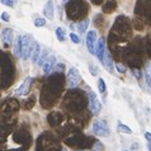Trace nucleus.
Listing matches in <instances>:
<instances>
[{
  "label": "nucleus",
  "mask_w": 151,
  "mask_h": 151,
  "mask_svg": "<svg viewBox=\"0 0 151 151\" xmlns=\"http://www.w3.org/2000/svg\"><path fill=\"white\" fill-rule=\"evenodd\" d=\"M131 38V24L126 17L121 15L116 19L114 24L108 35V45L117 57H121L123 50L127 47V42Z\"/></svg>",
  "instance_id": "1"
},
{
  "label": "nucleus",
  "mask_w": 151,
  "mask_h": 151,
  "mask_svg": "<svg viewBox=\"0 0 151 151\" xmlns=\"http://www.w3.org/2000/svg\"><path fill=\"white\" fill-rule=\"evenodd\" d=\"M64 85L65 79L62 73H55L45 81L40 95V103L45 109L53 107L58 102L62 91H64Z\"/></svg>",
  "instance_id": "2"
},
{
  "label": "nucleus",
  "mask_w": 151,
  "mask_h": 151,
  "mask_svg": "<svg viewBox=\"0 0 151 151\" xmlns=\"http://www.w3.org/2000/svg\"><path fill=\"white\" fill-rule=\"evenodd\" d=\"M88 107V96L83 90H78L76 88L70 90L62 100V111L68 113H83Z\"/></svg>",
  "instance_id": "3"
},
{
  "label": "nucleus",
  "mask_w": 151,
  "mask_h": 151,
  "mask_svg": "<svg viewBox=\"0 0 151 151\" xmlns=\"http://www.w3.org/2000/svg\"><path fill=\"white\" fill-rule=\"evenodd\" d=\"M0 64H1V89H8L14 81L15 69L12 57L5 51H1L0 55Z\"/></svg>",
  "instance_id": "4"
},
{
  "label": "nucleus",
  "mask_w": 151,
  "mask_h": 151,
  "mask_svg": "<svg viewBox=\"0 0 151 151\" xmlns=\"http://www.w3.org/2000/svg\"><path fill=\"white\" fill-rule=\"evenodd\" d=\"M89 5L85 0H70L66 3V15L68 18L75 22H80L88 14Z\"/></svg>",
  "instance_id": "5"
},
{
  "label": "nucleus",
  "mask_w": 151,
  "mask_h": 151,
  "mask_svg": "<svg viewBox=\"0 0 151 151\" xmlns=\"http://www.w3.org/2000/svg\"><path fill=\"white\" fill-rule=\"evenodd\" d=\"M36 151H61V145L55 135L43 132L37 140Z\"/></svg>",
  "instance_id": "6"
},
{
  "label": "nucleus",
  "mask_w": 151,
  "mask_h": 151,
  "mask_svg": "<svg viewBox=\"0 0 151 151\" xmlns=\"http://www.w3.org/2000/svg\"><path fill=\"white\" fill-rule=\"evenodd\" d=\"M65 141L69 146H71V147H79V149H86V147H90V146H93L95 144L93 137L85 136V135H83L81 132L73 133V135L66 138Z\"/></svg>",
  "instance_id": "7"
},
{
  "label": "nucleus",
  "mask_w": 151,
  "mask_h": 151,
  "mask_svg": "<svg viewBox=\"0 0 151 151\" xmlns=\"http://www.w3.org/2000/svg\"><path fill=\"white\" fill-rule=\"evenodd\" d=\"M135 14L142 22L151 26V0H138L135 6Z\"/></svg>",
  "instance_id": "8"
},
{
  "label": "nucleus",
  "mask_w": 151,
  "mask_h": 151,
  "mask_svg": "<svg viewBox=\"0 0 151 151\" xmlns=\"http://www.w3.org/2000/svg\"><path fill=\"white\" fill-rule=\"evenodd\" d=\"M35 43L36 42L32 41V36L29 35H24L22 36V48H23V60H28L32 56L33 48H35Z\"/></svg>",
  "instance_id": "9"
},
{
  "label": "nucleus",
  "mask_w": 151,
  "mask_h": 151,
  "mask_svg": "<svg viewBox=\"0 0 151 151\" xmlns=\"http://www.w3.org/2000/svg\"><path fill=\"white\" fill-rule=\"evenodd\" d=\"M93 132L99 137H108L109 136V127L104 119H96L93 123Z\"/></svg>",
  "instance_id": "10"
},
{
  "label": "nucleus",
  "mask_w": 151,
  "mask_h": 151,
  "mask_svg": "<svg viewBox=\"0 0 151 151\" xmlns=\"http://www.w3.org/2000/svg\"><path fill=\"white\" fill-rule=\"evenodd\" d=\"M88 108L93 114H98L102 109V103L99 102L96 94L91 90H89V94H88Z\"/></svg>",
  "instance_id": "11"
},
{
  "label": "nucleus",
  "mask_w": 151,
  "mask_h": 151,
  "mask_svg": "<svg viewBox=\"0 0 151 151\" xmlns=\"http://www.w3.org/2000/svg\"><path fill=\"white\" fill-rule=\"evenodd\" d=\"M66 83L70 89H75L80 84V74L76 68H70L68 71V76H66Z\"/></svg>",
  "instance_id": "12"
},
{
  "label": "nucleus",
  "mask_w": 151,
  "mask_h": 151,
  "mask_svg": "<svg viewBox=\"0 0 151 151\" xmlns=\"http://www.w3.org/2000/svg\"><path fill=\"white\" fill-rule=\"evenodd\" d=\"M106 41L104 38H99L96 41V46H95V56L98 57V60L103 64L104 61V56H106Z\"/></svg>",
  "instance_id": "13"
},
{
  "label": "nucleus",
  "mask_w": 151,
  "mask_h": 151,
  "mask_svg": "<svg viewBox=\"0 0 151 151\" xmlns=\"http://www.w3.org/2000/svg\"><path fill=\"white\" fill-rule=\"evenodd\" d=\"M32 83H33V79L31 76H28L24 79V81L22 83V85H20L18 89L15 90V95H27L29 93V90H31V86H32Z\"/></svg>",
  "instance_id": "14"
},
{
  "label": "nucleus",
  "mask_w": 151,
  "mask_h": 151,
  "mask_svg": "<svg viewBox=\"0 0 151 151\" xmlns=\"http://www.w3.org/2000/svg\"><path fill=\"white\" fill-rule=\"evenodd\" d=\"M95 41H96V32L95 31H89V33L86 35V47L88 51L90 53L95 55Z\"/></svg>",
  "instance_id": "15"
},
{
  "label": "nucleus",
  "mask_w": 151,
  "mask_h": 151,
  "mask_svg": "<svg viewBox=\"0 0 151 151\" xmlns=\"http://www.w3.org/2000/svg\"><path fill=\"white\" fill-rule=\"evenodd\" d=\"M1 40H3V43H4V46H5V47H10L12 43H13V41H14V33H13V29H10V28L3 29Z\"/></svg>",
  "instance_id": "16"
},
{
  "label": "nucleus",
  "mask_w": 151,
  "mask_h": 151,
  "mask_svg": "<svg viewBox=\"0 0 151 151\" xmlns=\"http://www.w3.org/2000/svg\"><path fill=\"white\" fill-rule=\"evenodd\" d=\"M47 121L52 127H56V126H58L64 121V116H62L61 112H51L47 116Z\"/></svg>",
  "instance_id": "17"
},
{
  "label": "nucleus",
  "mask_w": 151,
  "mask_h": 151,
  "mask_svg": "<svg viewBox=\"0 0 151 151\" xmlns=\"http://www.w3.org/2000/svg\"><path fill=\"white\" fill-rule=\"evenodd\" d=\"M55 64H56V56H55V55L48 56L47 60H46V62L43 64V66H42V68H43V73H45V74H50V73L52 71Z\"/></svg>",
  "instance_id": "18"
},
{
  "label": "nucleus",
  "mask_w": 151,
  "mask_h": 151,
  "mask_svg": "<svg viewBox=\"0 0 151 151\" xmlns=\"http://www.w3.org/2000/svg\"><path fill=\"white\" fill-rule=\"evenodd\" d=\"M53 1L52 0H48L47 3L45 4V8H43V14L46 18H48L50 20L53 19V15H55V12H53Z\"/></svg>",
  "instance_id": "19"
},
{
  "label": "nucleus",
  "mask_w": 151,
  "mask_h": 151,
  "mask_svg": "<svg viewBox=\"0 0 151 151\" xmlns=\"http://www.w3.org/2000/svg\"><path fill=\"white\" fill-rule=\"evenodd\" d=\"M13 52L17 57H22L23 56V48H22V36H17V38L14 40V48Z\"/></svg>",
  "instance_id": "20"
},
{
  "label": "nucleus",
  "mask_w": 151,
  "mask_h": 151,
  "mask_svg": "<svg viewBox=\"0 0 151 151\" xmlns=\"http://www.w3.org/2000/svg\"><path fill=\"white\" fill-rule=\"evenodd\" d=\"M103 65L106 66V69L109 71V73H113V69H114V65H113V58H112V53L109 51L106 52V56H104V61Z\"/></svg>",
  "instance_id": "21"
},
{
  "label": "nucleus",
  "mask_w": 151,
  "mask_h": 151,
  "mask_svg": "<svg viewBox=\"0 0 151 151\" xmlns=\"http://www.w3.org/2000/svg\"><path fill=\"white\" fill-rule=\"evenodd\" d=\"M117 8V1L116 0H107L103 5V12L104 13H112Z\"/></svg>",
  "instance_id": "22"
},
{
  "label": "nucleus",
  "mask_w": 151,
  "mask_h": 151,
  "mask_svg": "<svg viewBox=\"0 0 151 151\" xmlns=\"http://www.w3.org/2000/svg\"><path fill=\"white\" fill-rule=\"evenodd\" d=\"M89 23H90V20L89 19H83L80 20V22H78V31L80 32V33H84L88 29V27H89Z\"/></svg>",
  "instance_id": "23"
},
{
  "label": "nucleus",
  "mask_w": 151,
  "mask_h": 151,
  "mask_svg": "<svg viewBox=\"0 0 151 151\" xmlns=\"http://www.w3.org/2000/svg\"><path fill=\"white\" fill-rule=\"evenodd\" d=\"M40 56H41V46L38 43H35V48H33V52H32V56H31L32 61L37 62L38 61V58H40Z\"/></svg>",
  "instance_id": "24"
},
{
  "label": "nucleus",
  "mask_w": 151,
  "mask_h": 151,
  "mask_svg": "<svg viewBox=\"0 0 151 151\" xmlns=\"http://www.w3.org/2000/svg\"><path fill=\"white\" fill-rule=\"evenodd\" d=\"M117 129H118V132L124 133V135H131V133H132V129L129 128L128 126L123 124V123H118V124H117Z\"/></svg>",
  "instance_id": "25"
},
{
  "label": "nucleus",
  "mask_w": 151,
  "mask_h": 151,
  "mask_svg": "<svg viewBox=\"0 0 151 151\" xmlns=\"http://www.w3.org/2000/svg\"><path fill=\"white\" fill-rule=\"evenodd\" d=\"M56 37L58 38V41H60V42H64V41H65V38H66L65 29H64V28H61V27L56 28Z\"/></svg>",
  "instance_id": "26"
},
{
  "label": "nucleus",
  "mask_w": 151,
  "mask_h": 151,
  "mask_svg": "<svg viewBox=\"0 0 151 151\" xmlns=\"http://www.w3.org/2000/svg\"><path fill=\"white\" fill-rule=\"evenodd\" d=\"M144 46H145V51H146V53H147V55L150 56V58H151V36H149L145 40Z\"/></svg>",
  "instance_id": "27"
},
{
  "label": "nucleus",
  "mask_w": 151,
  "mask_h": 151,
  "mask_svg": "<svg viewBox=\"0 0 151 151\" xmlns=\"http://www.w3.org/2000/svg\"><path fill=\"white\" fill-rule=\"evenodd\" d=\"M98 89H99V93H102V94H104L107 91L106 81H104V79H102V78H99V80H98Z\"/></svg>",
  "instance_id": "28"
},
{
  "label": "nucleus",
  "mask_w": 151,
  "mask_h": 151,
  "mask_svg": "<svg viewBox=\"0 0 151 151\" xmlns=\"http://www.w3.org/2000/svg\"><path fill=\"white\" fill-rule=\"evenodd\" d=\"M35 26H36L37 28L45 27V26H46V19H45V18H41V17L36 18V19H35Z\"/></svg>",
  "instance_id": "29"
},
{
  "label": "nucleus",
  "mask_w": 151,
  "mask_h": 151,
  "mask_svg": "<svg viewBox=\"0 0 151 151\" xmlns=\"http://www.w3.org/2000/svg\"><path fill=\"white\" fill-rule=\"evenodd\" d=\"M47 51H45L42 55L40 56V58H38V61H37V64H38V66H43V64L46 62V60H47Z\"/></svg>",
  "instance_id": "30"
},
{
  "label": "nucleus",
  "mask_w": 151,
  "mask_h": 151,
  "mask_svg": "<svg viewBox=\"0 0 151 151\" xmlns=\"http://www.w3.org/2000/svg\"><path fill=\"white\" fill-rule=\"evenodd\" d=\"M145 80H146V85H147L150 93H151V75H150V73H147V71L145 73Z\"/></svg>",
  "instance_id": "31"
},
{
  "label": "nucleus",
  "mask_w": 151,
  "mask_h": 151,
  "mask_svg": "<svg viewBox=\"0 0 151 151\" xmlns=\"http://www.w3.org/2000/svg\"><path fill=\"white\" fill-rule=\"evenodd\" d=\"M116 69H117V71H118V73H121V74H124V73H126V68L123 66L122 62H117Z\"/></svg>",
  "instance_id": "32"
},
{
  "label": "nucleus",
  "mask_w": 151,
  "mask_h": 151,
  "mask_svg": "<svg viewBox=\"0 0 151 151\" xmlns=\"http://www.w3.org/2000/svg\"><path fill=\"white\" fill-rule=\"evenodd\" d=\"M70 38H71V41H73L75 45L80 43V38H79V36L75 35V33H70Z\"/></svg>",
  "instance_id": "33"
},
{
  "label": "nucleus",
  "mask_w": 151,
  "mask_h": 151,
  "mask_svg": "<svg viewBox=\"0 0 151 151\" xmlns=\"http://www.w3.org/2000/svg\"><path fill=\"white\" fill-rule=\"evenodd\" d=\"M1 3L4 5H8L9 8H13L14 4H15V0H1Z\"/></svg>",
  "instance_id": "34"
},
{
  "label": "nucleus",
  "mask_w": 151,
  "mask_h": 151,
  "mask_svg": "<svg viewBox=\"0 0 151 151\" xmlns=\"http://www.w3.org/2000/svg\"><path fill=\"white\" fill-rule=\"evenodd\" d=\"M89 70H90V73H91V75H93V76H95L96 74V71H98V68H96V66H94L93 64H89Z\"/></svg>",
  "instance_id": "35"
},
{
  "label": "nucleus",
  "mask_w": 151,
  "mask_h": 151,
  "mask_svg": "<svg viewBox=\"0 0 151 151\" xmlns=\"http://www.w3.org/2000/svg\"><path fill=\"white\" fill-rule=\"evenodd\" d=\"M9 19H10L9 14H8V13H1V20H3V22H9Z\"/></svg>",
  "instance_id": "36"
},
{
  "label": "nucleus",
  "mask_w": 151,
  "mask_h": 151,
  "mask_svg": "<svg viewBox=\"0 0 151 151\" xmlns=\"http://www.w3.org/2000/svg\"><path fill=\"white\" fill-rule=\"evenodd\" d=\"M55 70H56V73H62V71L65 70V65L64 64H58Z\"/></svg>",
  "instance_id": "37"
},
{
  "label": "nucleus",
  "mask_w": 151,
  "mask_h": 151,
  "mask_svg": "<svg viewBox=\"0 0 151 151\" xmlns=\"http://www.w3.org/2000/svg\"><path fill=\"white\" fill-rule=\"evenodd\" d=\"M132 73H133V75H135L137 79H141V71L138 69H132Z\"/></svg>",
  "instance_id": "38"
},
{
  "label": "nucleus",
  "mask_w": 151,
  "mask_h": 151,
  "mask_svg": "<svg viewBox=\"0 0 151 151\" xmlns=\"http://www.w3.org/2000/svg\"><path fill=\"white\" fill-rule=\"evenodd\" d=\"M145 138H146V141L151 144V133L150 132H145Z\"/></svg>",
  "instance_id": "39"
},
{
  "label": "nucleus",
  "mask_w": 151,
  "mask_h": 151,
  "mask_svg": "<svg viewBox=\"0 0 151 151\" xmlns=\"http://www.w3.org/2000/svg\"><path fill=\"white\" fill-rule=\"evenodd\" d=\"M91 3H93L94 5H99V4L103 3V0H91Z\"/></svg>",
  "instance_id": "40"
},
{
  "label": "nucleus",
  "mask_w": 151,
  "mask_h": 151,
  "mask_svg": "<svg viewBox=\"0 0 151 151\" xmlns=\"http://www.w3.org/2000/svg\"><path fill=\"white\" fill-rule=\"evenodd\" d=\"M146 146H147V150L151 151V144H150V142H147V145H146Z\"/></svg>",
  "instance_id": "41"
},
{
  "label": "nucleus",
  "mask_w": 151,
  "mask_h": 151,
  "mask_svg": "<svg viewBox=\"0 0 151 151\" xmlns=\"http://www.w3.org/2000/svg\"><path fill=\"white\" fill-rule=\"evenodd\" d=\"M64 1H65V3H68V1H70V0H64Z\"/></svg>",
  "instance_id": "42"
},
{
  "label": "nucleus",
  "mask_w": 151,
  "mask_h": 151,
  "mask_svg": "<svg viewBox=\"0 0 151 151\" xmlns=\"http://www.w3.org/2000/svg\"><path fill=\"white\" fill-rule=\"evenodd\" d=\"M123 151H128V150H123Z\"/></svg>",
  "instance_id": "43"
}]
</instances>
